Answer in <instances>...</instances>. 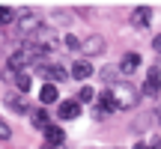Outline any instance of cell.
<instances>
[{
    "label": "cell",
    "mask_w": 161,
    "mask_h": 149,
    "mask_svg": "<svg viewBox=\"0 0 161 149\" xmlns=\"http://www.w3.org/2000/svg\"><path fill=\"white\" fill-rule=\"evenodd\" d=\"M108 90H110V96H114V102H116V110H131V108H137L140 92L134 90L128 80H116V84L108 86Z\"/></svg>",
    "instance_id": "6da1fadb"
},
{
    "label": "cell",
    "mask_w": 161,
    "mask_h": 149,
    "mask_svg": "<svg viewBox=\"0 0 161 149\" xmlns=\"http://www.w3.org/2000/svg\"><path fill=\"white\" fill-rule=\"evenodd\" d=\"M36 74L45 78V84H63V80L69 78V72L60 63H36Z\"/></svg>",
    "instance_id": "7a4b0ae2"
},
{
    "label": "cell",
    "mask_w": 161,
    "mask_h": 149,
    "mask_svg": "<svg viewBox=\"0 0 161 149\" xmlns=\"http://www.w3.org/2000/svg\"><path fill=\"white\" fill-rule=\"evenodd\" d=\"M104 36H98V33H92V36H86V39H80V51L86 54V57H98V54H104Z\"/></svg>",
    "instance_id": "3957f363"
},
{
    "label": "cell",
    "mask_w": 161,
    "mask_h": 149,
    "mask_svg": "<svg viewBox=\"0 0 161 149\" xmlns=\"http://www.w3.org/2000/svg\"><path fill=\"white\" fill-rule=\"evenodd\" d=\"M57 116L60 119H78L80 116V102L78 98H63L57 104Z\"/></svg>",
    "instance_id": "277c9868"
},
{
    "label": "cell",
    "mask_w": 161,
    "mask_h": 149,
    "mask_svg": "<svg viewBox=\"0 0 161 149\" xmlns=\"http://www.w3.org/2000/svg\"><path fill=\"white\" fill-rule=\"evenodd\" d=\"M158 92H161V69L152 66L146 72V80H143V96H158Z\"/></svg>",
    "instance_id": "5b68a950"
},
{
    "label": "cell",
    "mask_w": 161,
    "mask_h": 149,
    "mask_svg": "<svg viewBox=\"0 0 161 149\" xmlns=\"http://www.w3.org/2000/svg\"><path fill=\"white\" fill-rule=\"evenodd\" d=\"M6 80H12L18 92H27L30 86H33V78H30V72H9V69H6Z\"/></svg>",
    "instance_id": "8992f818"
},
{
    "label": "cell",
    "mask_w": 161,
    "mask_h": 149,
    "mask_svg": "<svg viewBox=\"0 0 161 149\" xmlns=\"http://www.w3.org/2000/svg\"><path fill=\"white\" fill-rule=\"evenodd\" d=\"M122 74H134L140 69V54H134V51H128V54H122V60H119V66H116Z\"/></svg>",
    "instance_id": "52a82bcc"
},
{
    "label": "cell",
    "mask_w": 161,
    "mask_h": 149,
    "mask_svg": "<svg viewBox=\"0 0 161 149\" xmlns=\"http://www.w3.org/2000/svg\"><path fill=\"white\" fill-rule=\"evenodd\" d=\"M42 134H45V146H63V143H66V131H63L60 125H54V122H51Z\"/></svg>",
    "instance_id": "ba28073f"
},
{
    "label": "cell",
    "mask_w": 161,
    "mask_h": 149,
    "mask_svg": "<svg viewBox=\"0 0 161 149\" xmlns=\"http://www.w3.org/2000/svg\"><path fill=\"white\" fill-rule=\"evenodd\" d=\"M149 21H152V9L149 6H137V9L131 12V27L143 30V27H149Z\"/></svg>",
    "instance_id": "9c48e42d"
},
{
    "label": "cell",
    "mask_w": 161,
    "mask_h": 149,
    "mask_svg": "<svg viewBox=\"0 0 161 149\" xmlns=\"http://www.w3.org/2000/svg\"><path fill=\"white\" fill-rule=\"evenodd\" d=\"M72 78H75V80H86V78H90V74H92V63H90V60H75V63H72Z\"/></svg>",
    "instance_id": "30bf717a"
},
{
    "label": "cell",
    "mask_w": 161,
    "mask_h": 149,
    "mask_svg": "<svg viewBox=\"0 0 161 149\" xmlns=\"http://www.w3.org/2000/svg\"><path fill=\"white\" fill-rule=\"evenodd\" d=\"M114 110H116V102H114V96H110V90L98 92V110H96V116H104V113H114Z\"/></svg>",
    "instance_id": "8fae6325"
},
{
    "label": "cell",
    "mask_w": 161,
    "mask_h": 149,
    "mask_svg": "<svg viewBox=\"0 0 161 149\" xmlns=\"http://www.w3.org/2000/svg\"><path fill=\"white\" fill-rule=\"evenodd\" d=\"M30 122H33V128L45 131V128L51 125V116H48V110H45V108H36L33 113H30Z\"/></svg>",
    "instance_id": "7c38bea8"
},
{
    "label": "cell",
    "mask_w": 161,
    "mask_h": 149,
    "mask_svg": "<svg viewBox=\"0 0 161 149\" xmlns=\"http://www.w3.org/2000/svg\"><path fill=\"white\" fill-rule=\"evenodd\" d=\"M57 98H60L57 84H42V90H39V102H42V104H54Z\"/></svg>",
    "instance_id": "4fadbf2b"
},
{
    "label": "cell",
    "mask_w": 161,
    "mask_h": 149,
    "mask_svg": "<svg viewBox=\"0 0 161 149\" xmlns=\"http://www.w3.org/2000/svg\"><path fill=\"white\" fill-rule=\"evenodd\" d=\"M6 104H9V108L15 110V113H27V110H30V104L24 102L21 96H6Z\"/></svg>",
    "instance_id": "5bb4252c"
},
{
    "label": "cell",
    "mask_w": 161,
    "mask_h": 149,
    "mask_svg": "<svg viewBox=\"0 0 161 149\" xmlns=\"http://www.w3.org/2000/svg\"><path fill=\"white\" fill-rule=\"evenodd\" d=\"M96 90H92V86H80V92H78V102L80 104H90V102H96Z\"/></svg>",
    "instance_id": "9a60e30c"
},
{
    "label": "cell",
    "mask_w": 161,
    "mask_h": 149,
    "mask_svg": "<svg viewBox=\"0 0 161 149\" xmlns=\"http://www.w3.org/2000/svg\"><path fill=\"white\" fill-rule=\"evenodd\" d=\"M63 45H66V51H80V39H78V36H72V33L63 36Z\"/></svg>",
    "instance_id": "2e32d148"
},
{
    "label": "cell",
    "mask_w": 161,
    "mask_h": 149,
    "mask_svg": "<svg viewBox=\"0 0 161 149\" xmlns=\"http://www.w3.org/2000/svg\"><path fill=\"white\" fill-rule=\"evenodd\" d=\"M116 72H119V69H114V66H108V69H102V78L108 80L110 86H114V84H116Z\"/></svg>",
    "instance_id": "e0dca14e"
},
{
    "label": "cell",
    "mask_w": 161,
    "mask_h": 149,
    "mask_svg": "<svg viewBox=\"0 0 161 149\" xmlns=\"http://www.w3.org/2000/svg\"><path fill=\"white\" fill-rule=\"evenodd\" d=\"M12 18H15V12H12V9H6V6H0V24H9Z\"/></svg>",
    "instance_id": "ac0fdd59"
},
{
    "label": "cell",
    "mask_w": 161,
    "mask_h": 149,
    "mask_svg": "<svg viewBox=\"0 0 161 149\" xmlns=\"http://www.w3.org/2000/svg\"><path fill=\"white\" fill-rule=\"evenodd\" d=\"M12 137V128H9V122L6 119H0V140H9Z\"/></svg>",
    "instance_id": "d6986e66"
},
{
    "label": "cell",
    "mask_w": 161,
    "mask_h": 149,
    "mask_svg": "<svg viewBox=\"0 0 161 149\" xmlns=\"http://www.w3.org/2000/svg\"><path fill=\"white\" fill-rule=\"evenodd\" d=\"M152 48H155V51L161 54V36H155V39H152Z\"/></svg>",
    "instance_id": "ffe728a7"
},
{
    "label": "cell",
    "mask_w": 161,
    "mask_h": 149,
    "mask_svg": "<svg viewBox=\"0 0 161 149\" xmlns=\"http://www.w3.org/2000/svg\"><path fill=\"white\" fill-rule=\"evenodd\" d=\"M42 149H63V146H42Z\"/></svg>",
    "instance_id": "44dd1931"
}]
</instances>
